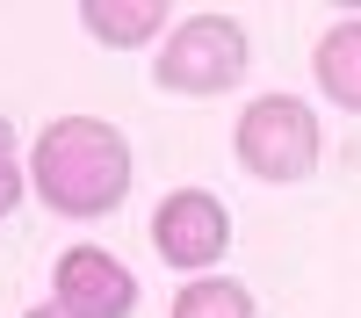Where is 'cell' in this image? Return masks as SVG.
Returning a JSON list of instances; mask_svg holds the SVG:
<instances>
[{
  "label": "cell",
  "instance_id": "9c48e42d",
  "mask_svg": "<svg viewBox=\"0 0 361 318\" xmlns=\"http://www.w3.org/2000/svg\"><path fill=\"white\" fill-rule=\"evenodd\" d=\"M22 195H29V152H22L15 123L0 116V217H15V210H22Z\"/></svg>",
  "mask_w": 361,
  "mask_h": 318
},
{
  "label": "cell",
  "instance_id": "52a82bcc",
  "mask_svg": "<svg viewBox=\"0 0 361 318\" xmlns=\"http://www.w3.org/2000/svg\"><path fill=\"white\" fill-rule=\"evenodd\" d=\"M166 0H80V29L109 51H137L166 37Z\"/></svg>",
  "mask_w": 361,
  "mask_h": 318
},
{
  "label": "cell",
  "instance_id": "6da1fadb",
  "mask_svg": "<svg viewBox=\"0 0 361 318\" xmlns=\"http://www.w3.org/2000/svg\"><path fill=\"white\" fill-rule=\"evenodd\" d=\"M130 137L109 123V116H58L37 130L29 145V195L44 202L51 217H80L94 224L109 210H123L130 195Z\"/></svg>",
  "mask_w": 361,
  "mask_h": 318
},
{
  "label": "cell",
  "instance_id": "3957f363",
  "mask_svg": "<svg viewBox=\"0 0 361 318\" xmlns=\"http://www.w3.org/2000/svg\"><path fill=\"white\" fill-rule=\"evenodd\" d=\"M231 152L253 181H311L318 173V152H325V130H318V109L296 102V94H260L238 109V130H231Z\"/></svg>",
  "mask_w": 361,
  "mask_h": 318
},
{
  "label": "cell",
  "instance_id": "8992f818",
  "mask_svg": "<svg viewBox=\"0 0 361 318\" xmlns=\"http://www.w3.org/2000/svg\"><path fill=\"white\" fill-rule=\"evenodd\" d=\"M311 80H318V94L361 116V15H340L325 37L311 44Z\"/></svg>",
  "mask_w": 361,
  "mask_h": 318
},
{
  "label": "cell",
  "instance_id": "277c9868",
  "mask_svg": "<svg viewBox=\"0 0 361 318\" xmlns=\"http://www.w3.org/2000/svg\"><path fill=\"white\" fill-rule=\"evenodd\" d=\"M152 253L166 260L173 275H209L231 253V210L209 188H166L152 210Z\"/></svg>",
  "mask_w": 361,
  "mask_h": 318
},
{
  "label": "cell",
  "instance_id": "5b68a950",
  "mask_svg": "<svg viewBox=\"0 0 361 318\" xmlns=\"http://www.w3.org/2000/svg\"><path fill=\"white\" fill-rule=\"evenodd\" d=\"M51 304L66 318H130L137 311V275L109 246L80 239V246L58 253V268H51Z\"/></svg>",
  "mask_w": 361,
  "mask_h": 318
},
{
  "label": "cell",
  "instance_id": "ba28073f",
  "mask_svg": "<svg viewBox=\"0 0 361 318\" xmlns=\"http://www.w3.org/2000/svg\"><path fill=\"white\" fill-rule=\"evenodd\" d=\"M166 318H260V304H253V289L231 282V275H195V282L173 289Z\"/></svg>",
  "mask_w": 361,
  "mask_h": 318
},
{
  "label": "cell",
  "instance_id": "30bf717a",
  "mask_svg": "<svg viewBox=\"0 0 361 318\" xmlns=\"http://www.w3.org/2000/svg\"><path fill=\"white\" fill-rule=\"evenodd\" d=\"M22 318H66V311H58V304H51V297H44V304H29V311H22Z\"/></svg>",
  "mask_w": 361,
  "mask_h": 318
},
{
  "label": "cell",
  "instance_id": "7a4b0ae2",
  "mask_svg": "<svg viewBox=\"0 0 361 318\" xmlns=\"http://www.w3.org/2000/svg\"><path fill=\"white\" fill-rule=\"evenodd\" d=\"M246 66H253L246 22L202 8V15H180L166 37H159V51H152V87L173 94V102H217V94H231V87L246 80Z\"/></svg>",
  "mask_w": 361,
  "mask_h": 318
}]
</instances>
